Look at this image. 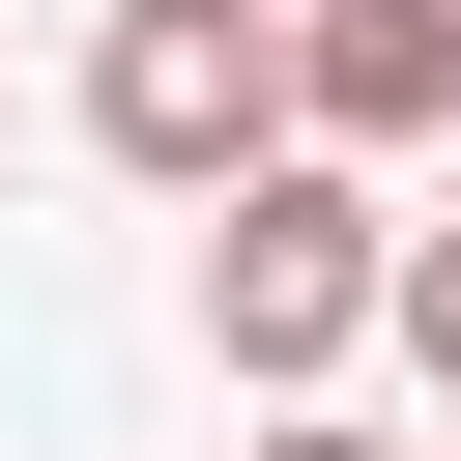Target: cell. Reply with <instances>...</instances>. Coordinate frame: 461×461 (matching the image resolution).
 Masks as SVG:
<instances>
[{
    "instance_id": "obj_4",
    "label": "cell",
    "mask_w": 461,
    "mask_h": 461,
    "mask_svg": "<svg viewBox=\"0 0 461 461\" xmlns=\"http://www.w3.org/2000/svg\"><path fill=\"white\" fill-rule=\"evenodd\" d=\"M403 346H432V403H461V230H403Z\"/></svg>"
},
{
    "instance_id": "obj_1",
    "label": "cell",
    "mask_w": 461,
    "mask_h": 461,
    "mask_svg": "<svg viewBox=\"0 0 461 461\" xmlns=\"http://www.w3.org/2000/svg\"><path fill=\"white\" fill-rule=\"evenodd\" d=\"M375 317H403V230H375V173H317V144H288V173L202 230V346H230L259 403H317Z\"/></svg>"
},
{
    "instance_id": "obj_5",
    "label": "cell",
    "mask_w": 461,
    "mask_h": 461,
    "mask_svg": "<svg viewBox=\"0 0 461 461\" xmlns=\"http://www.w3.org/2000/svg\"><path fill=\"white\" fill-rule=\"evenodd\" d=\"M259 461H403V432H317V403H288V432H259Z\"/></svg>"
},
{
    "instance_id": "obj_3",
    "label": "cell",
    "mask_w": 461,
    "mask_h": 461,
    "mask_svg": "<svg viewBox=\"0 0 461 461\" xmlns=\"http://www.w3.org/2000/svg\"><path fill=\"white\" fill-rule=\"evenodd\" d=\"M461 115V0H288V144H432Z\"/></svg>"
},
{
    "instance_id": "obj_2",
    "label": "cell",
    "mask_w": 461,
    "mask_h": 461,
    "mask_svg": "<svg viewBox=\"0 0 461 461\" xmlns=\"http://www.w3.org/2000/svg\"><path fill=\"white\" fill-rule=\"evenodd\" d=\"M86 144L173 173V202H259L288 173V0H115L86 29Z\"/></svg>"
}]
</instances>
